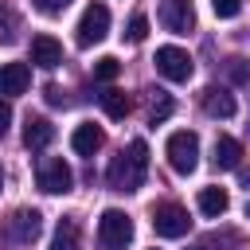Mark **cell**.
Listing matches in <instances>:
<instances>
[{"label":"cell","mask_w":250,"mask_h":250,"mask_svg":"<svg viewBox=\"0 0 250 250\" xmlns=\"http://www.w3.org/2000/svg\"><path fill=\"white\" fill-rule=\"evenodd\" d=\"M164 152H168L172 172L191 176V172H195V164H199V137H195L191 129H180V133H172V137H168Z\"/></svg>","instance_id":"cell-3"},{"label":"cell","mask_w":250,"mask_h":250,"mask_svg":"<svg viewBox=\"0 0 250 250\" xmlns=\"http://www.w3.org/2000/svg\"><path fill=\"white\" fill-rule=\"evenodd\" d=\"M0 188H4V168H0Z\"/></svg>","instance_id":"cell-29"},{"label":"cell","mask_w":250,"mask_h":250,"mask_svg":"<svg viewBox=\"0 0 250 250\" xmlns=\"http://www.w3.org/2000/svg\"><path fill=\"white\" fill-rule=\"evenodd\" d=\"M168 113H172V98H168L164 90H156V94H152V102H148V121H152V125H160V121H168Z\"/></svg>","instance_id":"cell-20"},{"label":"cell","mask_w":250,"mask_h":250,"mask_svg":"<svg viewBox=\"0 0 250 250\" xmlns=\"http://www.w3.org/2000/svg\"><path fill=\"white\" fill-rule=\"evenodd\" d=\"M47 102H51V105H66V98H62L59 86H47Z\"/></svg>","instance_id":"cell-26"},{"label":"cell","mask_w":250,"mask_h":250,"mask_svg":"<svg viewBox=\"0 0 250 250\" xmlns=\"http://www.w3.org/2000/svg\"><path fill=\"white\" fill-rule=\"evenodd\" d=\"M238 180H242V188L250 191V168H238Z\"/></svg>","instance_id":"cell-27"},{"label":"cell","mask_w":250,"mask_h":250,"mask_svg":"<svg viewBox=\"0 0 250 250\" xmlns=\"http://www.w3.org/2000/svg\"><path fill=\"white\" fill-rule=\"evenodd\" d=\"M156 70L168 78V82H188L191 78V55L184 51V47H160L156 51Z\"/></svg>","instance_id":"cell-8"},{"label":"cell","mask_w":250,"mask_h":250,"mask_svg":"<svg viewBox=\"0 0 250 250\" xmlns=\"http://www.w3.org/2000/svg\"><path fill=\"white\" fill-rule=\"evenodd\" d=\"M55 141V125L47 121V117H27V125H23V145L31 148V152H39V148H47Z\"/></svg>","instance_id":"cell-12"},{"label":"cell","mask_w":250,"mask_h":250,"mask_svg":"<svg viewBox=\"0 0 250 250\" xmlns=\"http://www.w3.org/2000/svg\"><path fill=\"white\" fill-rule=\"evenodd\" d=\"M105 35H109V8H105V4H90V8L82 12L78 27H74V39H78V47H94V43H102Z\"/></svg>","instance_id":"cell-5"},{"label":"cell","mask_w":250,"mask_h":250,"mask_svg":"<svg viewBox=\"0 0 250 250\" xmlns=\"http://www.w3.org/2000/svg\"><path fill=\"white\" fill-rule=\"evenodd\" d=\"M227 207H230V195H227L223 188H203V191H199V211H203L207 219H219Z\"/></svg>","instance_id":"cell-16"},{"label":"cell","mask_w":250,"mask_h":250,"mask_svg":"<svg viewBox=\"0 0 250 250\" xmlns=\"http://www.w3.org/2000/svg\"><path fill=\"white\" fill-rule=\"evenodd\" d=\"M8 125H12V105H8V98H0V137L8 133Z\"/></svg>","instance_id":"cell-25"},{"label":"cell","mask_w":250,"mask_h":250,"mask_svg":"<svg viewBox=\"0 0 250 250\" xmlns=\"http://www.w3.org/2000/svg\"><path fill=\"white\" fill-rule=\"evenodd\" d=\"M98 102H102V109H105V117H113V121H121L125 113H129V98H125V90H102L98 94Z\"/></svg>","instance_id":"cell-18"},{"label":"cell","mask_w":250,"mask_h":250,"mask_svg":"<svg viewBox=\"0 0 250 250\" xmlns=\"http://www.w3.org/2000/svg\"><path fill=\"white\" fill-rule=\"evenodd\" d=\"M35 180H39V188L47 195H66L70 184H74V172H70V164L62 156H43L39 168H35Z\"/></svg>","instance_id":"cell-4"},{"label":"cell","mask_w":250,"mask_h":250,"mask_svg":"<svg viewBox=\"0 0 250 250\" xmlns=\"http://www.w3.org/2000/svg\"><path fill=\"white\" fill-rule=\"evenodd\" d=\"M191 250H211V246H207V242H199V246H191Z\"/></svg>","instance_id":"cell-28"},{"label":"cell","mask_w":250,"mask_h":250,"mask_svg":"<svg viewBox=\"0 0 250 250\" xmlns=\"http://www.w3.org/2000/svg\"><path fill=\"white\" fill-rule=\"evenodd\" d=\"M223 70H227V78H230L234 86H242V82H250V62H246L242 55H230V59L223 62Z\"/></svg>","instance_id":"cell-19"},{"label":"cell","mask_w":250,"mask_h":250,"mask_svg":"<svg viewBox=\"0 0 250 250\" xmlns=\"http://www.w3.org/2000/svg\"><path fill=\"white\" fill-rule=\"evenodd\" d=\"M31 4H35V12H43V16H62L70 0H31Z\"/></svg>","instance_id":"cell-24"},{"label":"cell","mask_w":250,"mask_h":250,"mask_svg":"<svg viewBox=\"0 0 250 250\" xmlns=\"http://www.w3.org/2000/svg\"><path fill=\"white\" fill-rule=\"evenodd\" d=\"M211 8H215L219 20H234L242 12V0H211Z\"/></svg>","instance_id":"cell-23"},{"label":"cell","mask_w":250,"mask_h":250,"mask_svg":"<svg viewBox=\"0 0 250 250\" xmlns=\"http://www.w3.org/2000/svg\"><path fill=\"white\" fill-rule=\"evenodd\" d=\"M133 242V219L121 207H105L98 219V246L102 250H125Z\"/></svg>","instance_id":"cell-2"},{"label":"cell","mask_w":250,"mask_h":250,"mask_svg":"<svg viewBox=\"0 0 250 250\" xmlns=\"http://www.w3.org/2000/svg\"><path fill=\"white\" fill-rule=\"evenodd\" d=\"M246 219H250V207H246Z\"/></svg>","instance_id":"cell-30"},{"label":"cell","mask_w":250,"mask_h":250,"mask_svg":"<svg viewBox=\"0 0 250 250\" xmlns=\"http://www.w3.org/2000/svg\"><path fill=\"white\" fill-rule=\"evenodd\" d=\"M145 172H148V145L137 137V141H129V148H121L109 160L105 180H109L113 191H137L145 184Z\"/></svg>","instance_id":"cell-1"},{"label":"cell","mask_w":250,"mask_h":250,"mask_svg":"<svg viewBox=\"0 0 250 250\" xmlns=\"http://www.w3.org/2000/svg\"><path fill=\"white\" fill-rule=\"evenodd\" d=\"M117 74H121V62H117L113 55H105V59L94 62V78H98V82H113Z\"/></svg>","instance_id":"cell-21"},{"label":"cell","mask_w":250,"mask_h":250,"mask_svg":"<svg viewBox=\"0 0 250 250\" xmlns=\"http://www.w3.org/2000/svg\"><path fill=\"white\" fill-rule=\"evenodd\" d=\"M188 227H191V219H188V211H184L180 203H160V207H152V230H156L160 238H184Z\"/></svg>","instance_id":"cell-6"},{"label":"cell","mask_w":250,"mask_h":250,"mask_svg":"<svg viewBox=\"0 0 250 250\" xmlns=\"http://www.w3.org/2000/svg\"><path fill=\"white\" fill-rule=\"evenodd\" d=\"M215 164L219 168H238L242 164V145L234 137H219L215 141Z\"/></svg>","instance_id":"cell-17"},{"label":"cell","mask_w":250,"mask_h":250,"mask_svg":"<svg viewBox=\"0 0 250 250\" xmlns=\"http://www.w3.org/2000/svg\"><path fill=\"white\" fill-rule=\"evenodd\" d=\"M31 62L43 66V70H55V66L62 62L59 39H55V35H35V39H31Z\"/></svg>","instance_id":"cell-11"},{"label":"cell","mask_w":250,"mask_h":250,"mask_svg":"<svg viewBox=\"0 0 250 250\" xmlns=\"http://www.w3.org/2000/svg\"><path fill=\"white\" fill-rule=\"evenodd\" d=\"M39 230H43V215H39L35 207H31V211H27V207H20V211L4 223V238H8V242H16V246L35 242V238H39Z\"/></svg>","instance_id":"cell-7"},{"label":"cell","mask_w":250,"mask_h":250,"mask_svg":"<svg viewBox=\"0 0 250 250\" xmlns=\"http://www.w3.org/2000/svg\"><path fill=\"white\" fill-rule=\"evenodd\" d=\"M27 82H31V66H27V62H4V66H0V98L23 94Z\"/></svg>","instance_id":"cell-10"},{"label":"cell","mask_w":250,"mask_h":250,"mask_svg":"<svg viewBox=\"0 0 250 250\" xmlns=\"http://www.w3.org/2000/svg\"><path fill=\"white\" fill-rule=\"evenodd\" d=\"M102 141H105V133H102L98 125H78V129L70 133V148H74L78 156H94V152L102 148Z\"/></svg>","instance_id":"cell-14"},{"label":"cell","mask_w":250,"mask_h":250,"mask_svg":"<svg viewBox=\"0 0 250 250\" xmlns=\"http://www.w3.org/2000/svg\"><path fill=\"white\" fill-rule=\"evenodd\" d=\"M51 250H82V238H78V219H59L55 227V238H51Z\"/></svg>","instance_id":"cell-15"},{"label":"cell","mask_w":250,"mask_h":250,"mask_svg":"<svg viewBox=\"0 0 250 250\" xmlns=\"http://www.w3.org/2000/svg\"><path fill=\"white\" fill-rule=\"evenodd\" d=\"M156 16H160V23H164L168 31H176V35H188V31L195 27V8H191L188 0H164Z\"/></svg>","instance_id":"cell-9"},{"label":"cell","mask_w":250,"mask_h":250,"mask_svg":"<svg viewBox=\"0 0 250 250\" xmlns=\"http://www.w3.org/2000/svg\"><path fill=\"white\" fill-rule=\"evenodd\" d=\"M203 109L211 113V117H234V94H227L223 86H207L203 90Z\"/></svg>","instance_id":"cell-13"},{"label":"cell","mask_w":250,"mask_h":250,"mask_svg":"<svg viewBox=\"0 0 250 250\" xmlns=\"http://www.w3.org/2000/svg\"><path fill=\"white\" fill-rule=\"evenodd\" d=\"M145 35H148V16H145V12H137V16L129 20L125 39H129V43H145Z\"/></svg>","instance_id":"cell-22"}]
</instances>
